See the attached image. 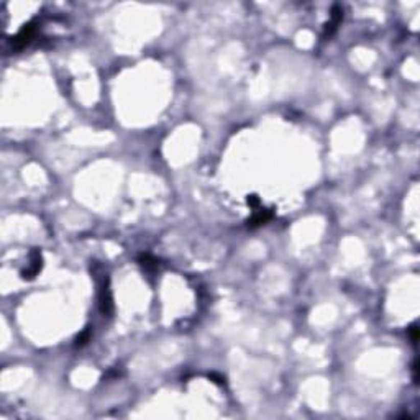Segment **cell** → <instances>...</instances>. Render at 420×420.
I'll list each match as a JSON object with an SVG mask.
<instances>
[{
	"label": "cell",
	"instance_id": "obj_6",
	"mask_svg": "<svg viewBox=\"0 0 420 420\" xmlns=\"http://www.w3.org/2000/svg\"><path fill=\"white\" fill-rule=\"evenodd\" d=\"M246 202H248V205H250V207L256 208V207L260 205V197H258V196H254V194H253V196H248V197H246Z\"/></svg>",
	"mask_w": 420,
	"mask_h": 420
},
{
	"label": "cell",
	"instance_id": "obj_3",
	"mask_svg": "<svg viewBox=\"0 0 420 420\" xmlns=\"http://www.w3.org/2000/svg\"><path fill=\"white\" fill-rule=\"evenodd\" d=\"M273 210H268V208H256L254 214L250 220H248V227L250 228H258L261 225L268 223L271 219H273Z\"/></svg>",
	"mask_w": 420,
	"mask_h": 420
},
{
	"label": "cell",
	"instance_id": "obj_2",
	"mask_svg": "<svg viewBox=\"0 0 420 420\" xmlns=\"http://www.w3.org/2000/svg\"><path fill=\"white\" fill-rule=\"evenodd\" d=\"M43 268V258H41V253L40 250H35L32 253V263H30V266L25 269V271H21V277L23 279H33L38 273L41 271Z\"/></svg>",
	"mask_w": 420,
	"mask_h": 420
},
{
	"label": "cell",
	"instance_id": "obj_7",
	"mask_svg": "<svg viewBox=\"0 0 420 420\" xmlns=\"http://www.w3.org/2000/svg\"><path fill=\"white\" fill-rule=\"evenodd\" d=\"M409 333H410L412 343H417V340H418V330H417V326H415V325H412L410 329H409Z\"/></svg>",
	"mask_w": 420,
	"mask_h": 420
},
{
	"label": "cell",
	"instance_id": "obj_1",
	"mask_svg": "<svg viewBox=\"0 0 420 420\" xmlns=\"http://www.w3.org/2000/svg\"><path fill=\"white\" fill-rule=\"evenodd\" d=\"M36 35V27L33 25V23H28V25L23 27L20 32L13 36V40H12V48L15 51H20L23 50L25 46H28L30 43H32V40L35 38Z\"/></svg>",
	"mask_w": 420,
	"mask_h": 420
},
{
	"label": "cell",
	"instance_id": "obj_4",
	"mask_svg": "<svg viewBox=\"0 0 420 420\" xmlns=\"http://www.w3.org/2000/svg\"><path fill=\"white\" fill-rule=\"evenodd\" d=\"M341 20H343V9L338 5L333 7V10H332V15H330V21L325 25V36H330L333 32L337 30V27L341 23Z\"/></svg>",
	"mask_w": 420,
	"mask_h": 420
},
{
	"label": "cell",
	"instance_id": "obj_5",
	"mask_svg": "<svg viewBox=\"0 0 420 420\" xmlns=\"http://www.w3.org/2000/svg\"><path fill=\"white\" fill-rule=\"evenodd\" d=\"M139 261H142V266H146V268H156L158 266L156 260H153L150 254H143L142 258H139Z\"/></svg>",
	"mask_w": 420,
	"mask_h": 420
}]
</instances>
